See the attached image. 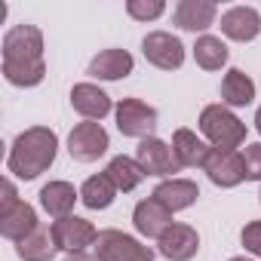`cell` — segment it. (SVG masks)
Returning a JSON list of instances; mask_svg holds the SVG:
<instances>
[{"instance_id":"23","label":"cell","mask_w":261,"mask_h":261,"mask_svg":"<svg viewBox=\"0 0 261 261\" xmlns=\"http://www.w3.org/2000/svg\"><path fill=\"white\" fill-rule=\"evenodd\" d=\"M117 185L111 181V175L108 172H98V175H89L86 181H83V188H80V200H83V206L86 209H92V212H98V209H108L114 200H117Z\"/></svg>"},{"instance_id":"12","label":"cell","mask_w":261,"mask_h":261,"mask_svg":"<svg viewBox=\"0 0 261 261\" xmlns=\"http://www.w3.org/2000/svg\"><path fill=\"white\" fill-rule=\"evenodd\" d=\"M157 252L169 261H191L200 252V233L191 224H172L157 240Z\"/></svg>"},{"instance_id":"30","label":"cell","mask_w":261,"mask_h":261,"mask_svg":"<svg viewBox=\"0 0 261 261\" xmlns=\"http://www.w3.org/2000/svg\"><path fill=\"white\" fill-rule=\"evenodd\" d=\"M65 261H98L95 255H86V252H77V255H68Z\"/></svg>"},{"instance_id":"18","label":"cell","mask_w":261,"mask_h":261,"mask_svg":"<svg viewBox=\"0 0 261 261\" xmlns=\"http://www.w3.org/2000/svg\"><path fill=\"white\" fill-rule=\"evenodd\" d=\"M80 200V191L71 181H49L40 188V206L53 215V218H65L71 215L74 203Z\"/></svg>"},{"instance_id":"29","label":"cell","mask_w":261,"mask_h":261,"mask_svg":"<svg viewBox=\"0 0 261 261\" xmlns=\"http://www.w3.org/2000/svg\"><path fill=\"white\" fill-rule=\"evenodd\" d=\"M19 203H22V200H19V191H16V185H13L10 178H4V203H0V215L13 212Z\"/></svg>"},{"instance_id":"25","label":"cell","mask_w":261,"mask_h":261,"mask_svg":"<svg viewBox=\"0 0 261 261\" xmlns=\"http://www.w3.org/2000/svg\"><path fill=\"white\" fill-rule=\"evenodd\" d=\"M108 175H111V181L117 185V191H123V194H129V191H136L142 181H145V169L133 160V157H114L111 163H108V169H105Z\"/></svg>"},{"instance_id":"10","label":"cell","mask_w":261,"mask_h":261,"mask_svg":"<svg viewBox=\"0 0 261 261\" xmlns=\"http://www.w3.org/2000/svg\"><path fill=\"white\" fill-rule=\"evenodd\" d=\"M203 172L209 175V181L215 188H237L246 181V166H243V154L237 151H221V148H212Z\"/></svg>"},{"instance_id":"5","label":"cell","mask_w":261,"mask_h":261,"mask_svg":"<svg viewBox=\"0 0 261 261\" xmlns=\"http://www.w3.org/2000/svg\"><path fill=\"white\" fill-rule=\"evenodd\" d=\"M117 114V129L126 139H154L157 129V111L142 101V98H120V105L114 108Z\"/></svg>"},{"instance_id":"20","label":"cell","mask_w":261,"mask_h":261,"mask_svg":"<svg viewBox=\"0 0 261 261\" xmlns=\"http://www.w3.org/2000/svg\"><path fill=\"white\" fill-rule=\"evenodd\" d=\"M172 151L181 166H206L212 154V148L203 139H197V133H191V129H175L172 133Z\"/></svg>"},{"instance_id":"4","label":"cell","mask_w":261,"mask_h":261,"mask_svg":"<svg viewBox=\"0 0 261 261\" xmlns=\"http://www.w3.org/2000/svg\"><path fill=\"white\" fill-rule=\"evenodd\" d=\"M95 258L98 261H154V249L139 243L136 237H129L123 230H98V240H95Z\"/></svg>"},{"instance_id":"14","label":"cell","mask_w":261,"mask_h":261,"mask_svg":"<svg viewBox=\"0 0 261 261\" xmlns=\"http://www.w3.org/2000/svg\"><path fill=\"white\" fill-rule=\"evenodd\" d=\"M218 7L212 0H178L172 10V25H178L181 31H206L215 25Z\"/></svg>"},{"instance_id":"11","label":"cell","mask_w":261,"mask_h":261,"mask_svg":"<svg viewBox=\"0 0 261 261\" xmlns=\"http://www.w3.org/2000/svg\"><path fill=\"white\" fill-rule=\"evenodd\" d=\"M133 224H136V230H139L142 237L160 240L175 221H172V212H169L163 203H157L154 197H148V200H139V203H136V209H133Z\"/></svg>"},{"instance_id":"26","label":"cell","mask_w":261,"mask_h":261,"mask_svg":"<svg viewBox=\"0 0 261 261\" xmlns=\"http://www.w3.org/2000/svg\"><path fill=\"white\" fill-rule=\"evenodd\" d=\"M126 13L133 16L136 22H154V19H160L166 13V4H163V0H129Z\"/></svg>"},{"instance_id":"16","label":"cell","mask_w":261,"mask_h":261,"mask_svg":"<svg viewBox=\"0 0 261 261\" xmlns=\"http://www.w3.org/2000/svg\"><path fill=\"white\" fill-rule=\"evenodd\" d=\"M71 108L80 117L98 123L101 117L111 114V95L105 89H98L95 83H74V89H71Z\"/></svg>"},{"instance_id":"21","label":"cell","mask_w":261,"mask_h":261,"mask_svg":"<svg viewBox=\"0 0 261 261\" xmlns=\"http://www.w3.org/2000/svg\"><path fill=\"white\" fill-rule=\"evenodd\" d=\"M40 227V221H37V212H34V206H28V203H19L13 212H7V215H0V233H4L7 240H13V243H22L28 233H34Z\"/></svg>"},{"instance_id":"31","label":"cell","mask_w":261,"mask_h":261,"mask_svg":"<svg viewBox=\"0 0 261 261\" xmlns=\"http://www.w3.org/2000/svg\"><path fill=\"white\" fill-rule=\"evenodd\" d=\"M255 129H258V136H261V105H258V111H255Z\"/></svg>"},{"instance_id":"2","label":"cell","mask_w":261,"mask_h":261,"mask_svg":"<svg viewBox=\"0 0 261 261\" xmlns=\"http://www.w3.org/2000/svg\"><path fill=\"white\" fill-rule=\"evenodd\" d=\"M56 154H59V136L46 126H31L13 142L10 157H7V169L16 178L31 181L56 163Z\"/></svg>"},{"instance_id":"22","label":"cell","mask_w":261,"mask_h":261,"mask_svg":"<svg viewBox=\"0 0 261 261\" xmlns=\"http://www.w3.org/2000/svg\"><path fill=\"white\" fill-rule=\"evenodd\" d=\"M59 252L56 246V237H53V227H37L34 233H28L22 243H16V255L22 261H53Z\"/></svg>"},{"instance_id":"9","label":"cell","mask_w":261,"mask_h":261,"mask_svg":"<svg viewBox=\"0 0 261 261\" xmlns=\"http://www.w3.org/2000/svg\"><path fill=\"white\" fill-rule=\"evenodd\" d=\"M136 163L145 169V175H154V178H166V175H172V172L181 169V163H178L172 145H166V142H160V139H145V142H139V148H136Z\"/></svg>"},{"instance_id":"19","label":"cell","mask_w":261,"mask_h":261,"mask_svg":"<svg viewBox=\"0 0 261 261\" xmlns=\"http://www.w3.org/2000/svg\"><path fill=\"white\" fill-rule=\"evenodd\" d=\"M221 101L227 108H246L255 101V80L240 71V68H230L221 80Z\"/></svg>"},{"instance_id":"6","label":"cell","mask_w":261,"mask_h":261,"mask_svg":"<svg viewBox=\"0 0 261 261\" xmlns=\"http://www.w3.org/2000/svg\"><path fill=\"white\" fill-rule=\"evenodd\" d=\"M111 148V139L105 133V126L95 123V120H86V123H77L71 129V136H68V154L80 163H92L98 160L105 151Z\"/></svg>"},{"instance_id":"24","label":"cell","mask_w":261,"mask_h":261,"mask_svg":"<svg viewBox=\"0 0 261 261\" xmlns=\"http://www.w3.org/2000/svg\"><path fill=\"white\" fill-rule=\"evenodd\" d=\"M227 46L221 37H212V34H200L197 43H194V62L203 68V71H221L227 65Z\"/></svg>"},{"instance_id":"7","label":"cell","mask_w":261,"mask_h":261,"mask_svg":"<svg viewBox=\"0 0 261 261\" xmlns=\"http://www.w3.org/2000/svg\"><path fill=\"white\" fill-rule=\"evenodd\" d=\"M53 237H56V246L68 255H77V252H86L89 246H95L98 240V230L92 227V221L86 218H77V215H65V218H56L53 224Z\"/></svg>"},{"instance_id":"1","label":"cell","mask_w":261,"mask_h":261,"mask_svg":"<svg viewBox=\"0 0 261 261\" xmlns=\"http://www.w3.org/2000/svg\"><path fill=\"white\" fill-rule=\"evenodd\" d=\"M4 77L13 86H37L46 77L43 34L37 25H13L4 34Z\"/></svg>"},{"instance_id":"27","label":"cell","mask_w":261,"mask_h":261,"mask_svg":"<svg viewBox=\"0 0 261 261\" xmlns=\"http://www.w3.org/2000/svg\"><path fill=\"white\" fill-rule=\"evenodd\" d=\"M243 166H246V181H261V142L243 148Z\"/></svg>"},{"instance_id":"33","label":"cell","mask_w":261,"mask_h":261,"mask_svg":"<svg viewBox=\"0 0 261 261\" xmlns=\"http://www.w3.org/2000/svg\"><path fill=\"white\" fill-rule=\"evenodd\" d=\"M258 203H261V191H258Z\"/></svg>"},{"instance_id":"3","label":"cell","mask_w":261,"mask_h":261,"mask_svg":"<svg viewBox=\"0 0 261 261\" xmlns=\"http://www.w3.org/2000/svg\"><path fill=\"white\" fill-rule=\"evenodd\" d=\"M200 133L209 139L212 148L233 151L246 142V123L227 105H206L200 111Z\"/></svg>"},{"instance_id":"28","label":"cell","mask_w":261,"mask_h":261,"mask_svg":"<svg viewBox=\"0 0 261 261\" xmlns=\"http://www.w3.org/2000/svg\"><path fill=\"white\" fill-rule=\"evenodd\" d=\"M240 243L246 246V252H252V255L261 258V221H249L240 230Z\"/></svg>"},{"instance_id":"17","label":"cell","mask_w":261,"mask_h":261,"mask_svg":"<svg viewBox=\"0 0 261 261\" xmlns=\"http://www.w3.org/2000/svg\"><path fill=\"white\" fill-rule=\"evenodd\" d=\"M136 68V59L126 49H101L92 62H89V77L95 80H123Z\"/></svg>"},{"instance_id":"13","label":"cell","mask_w":261,"mask_h":261,"mask_svg":"<svg viewBox=\"0 0 261 261\" xmlns=\"http://www.w3.org/2000/svg\"><path fill=\"white\" fill-rule=\"evenodd\" d=\"M221 34L237 43L255 40L261 34V13L255 7H230L227 13H221Z\"/></svg>"},{"instance_id":"8","label":"cell","mask_w":261,"mask_h":261,"mask_svg":"<svg viewBox=\"0 0 261 261\" xmlns=\"http://www.w3.org/2000/svg\"><path fill=\"white\" fill-rule=\"evenodd\" d=\"M142 53L160 71H178L185 65V43L169 31H151L142 40Z\"/></svg>"},{"instance_id":"15","label":"cell","mask_w":261,"mask_h":261,"mask_svg":"<svg viewBox=\"0 0 261 261\" xmlns=\"http://www.w3.org/2000/svg\"><path fill=\"white\" fill-rule=\"evenodd\" d=\"M151 197H154L157 203H163V206L175 215V212L191 209V206L197 203L200 188H197V181H191V178H166V181H160V185L154 188Z\"/></svg>"},{"instance_id":"32","label":"cell","mask_w":261,"mask_h":261,"mask_svg":"<svg viewBox=\"0 0 261 261\" xmlns=\"http://www.w3.org/2000/svg\"><path fill=\"white\" fill-rule=\"evenodd\" d=\"M227 261H249L246 255H237V258H227Z\"/></svg>"}]
</instances>
